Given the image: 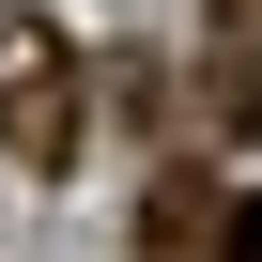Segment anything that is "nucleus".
<instances>
[{
  "instance_id": "nucleus-1",
  "label": "nucleus",
  "mask_w": 262,
  "mask_h": 262,
  "mask_svg": "<svg viewBox=\"0 0 262 262\" xmlns=\"http://www.w3.org/2000/svg\"><path fill=\"white\" fill-rule=\"evenodd\" d=\"M0 170H77V47L47 31V0H0Z\"/></svg>"
},
{
  "instance_id": "nucleus-2",
  "label": "nucleus",
  "mask_w": 262,
  "mask_h": 262,
  "mask_svg": "<svg viewBox=\"0 0 262 262\" xmlns=\"http://www.w3.org/2000/svg\"><path fill=\"white\" fill-rule=\"evenodd\" d=\"M123 247H139V262H262V201H247L231 170L170 155V170L139 185V216H123Z\"/></svg>"
},
{
  "instance_id": "nucleus-3",
  "label": "nucleus",
  "mask_w": 262,
  "mask_h": 262,
  "mask_svg": "<svg viewBox=\"0 0 262 262\" xmlns=\"http://www.w3.org/2000/svg\"><path fill=\"white\" fill-rule=\"evenodd\" d=\"M216 123H231V139H262V0H216Z\"/></svg>"
}]
</instances>
